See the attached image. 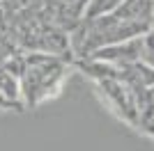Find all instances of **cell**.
<instances>
[{"mask_svg": "<svg viewBox=\"0 0 154 151\" xmlns=\"http://www.w3.org/2000/svg\"><path fill=\"white\" fill-rule=\"evenodd\" d=\"M122 2H124V0H88V5H85V14H83V21L106 16V14L115 12Z\"/></svg>", "mask_w": 154, "mask_h": 151, "instance_id": "3", "label": "cell"}, {"mask_svg": "<svg viewBox=\"0 0 154 151\" xmlns=\"http://www.w3.org/2000/svg\"><path fill=\"white\" fill-rule=\"evenodd\" d=\"M94 87L101 94V99L115 110L117 117H122L131 126H140L138 124V108H136L134 92L129 89V85H124L120 80V76L117 78H99V80H94Z\"/></svg>", "mask_w": 154, "mask_h": 151, "instance_id": "2", "label": "cell"}, {"mask_svg": "<svg viewBox=\"0 0 154 151\" xmlns=\"http://www.w3.org/2000/svg\"><path fill=\"white\" fill-rule=\"evenodd\" d=\"M26 71L21 76V101L26 105H39L60 92L64 78L69 73V64L64 57L42 50L26 53Z\"/></svg>", "mask_w": 154, "mask_h": 151, "instance_id": "1", "label": "cell"}, {"mask_svg": "<svg viewBox=\"0 0 154 151\" xmlns=\"http://www.w3.org/2000/svg\"><path fill=\"white\" fill-rule=\"evenodd\" d=\"M143 128H145V133H149V135L154 138V117H152V119H149L145 126H143Z\"/></svg>", "mask_w": 154, "mask_h": 151, "instance_id": "5", "label": "cell"}, {"mask_svg": "<svg viewBox=\"0 0 154 151\" xmlns=\"http://www.w3.org/2000/svg\"><path fill=\"white\" fill-rule=\"evenodd\" d=\"M140 64L154 71V30L145 32L140 37Z\"/></svg>", "mask_w": 154, "mask_h": 151, "instance_id": "4", "label": "cell"}]
</instances>
